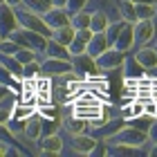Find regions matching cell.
Returning <instances> with one entry per match:
<instances>
[{
  "mask_svg": "<svg viewBox=\"0 0 157 157\" xmlns=\"http://www.w3.org/2000/svg\"><path fill=\"white\" fill-rule=\"evenodd\" d=\"M16 18H18V25L25 27V29H32V32H36V34H40V36H45V38L52 36V29L45 25V20H43L40 13L27 9V7H23V5H18L16 7Z\"/></svg>",
  "mask_w": 157,
  "mask_h": 157,
  "instance_id": "cell-1",
  "label": "cell"
},
{
  "mask_svg": "<svg viewBox=\"0 0 157 157\" xmlns=\"http://www.w3.org/2000/svg\"><path fill=\"white\" fill-rule=\"evenodd\" d=\"M105 144H130V146H146L148 144V135L144 130H137V128L128 126L124 124L119 128V130H115L112 135H108L105 137Z\"/></svg>",
  "mask_w": 157,
  "mask_h": 157,
  "instance_id": "cell-2",
  "label": "cell"
},
{
  "mask_svg": "<svg viewBox=\"0 0 157 157\" xmlns=\"http://www.w3.org/2000/svg\"><path fill=\"white\" fill-rule=\"evenodd\" d=\"M7 38L16 40L20 47H29V49H34L36 54H43V49H45V43H47L45 36H40V34L32 32V29H25V27H16V29H13Z\"/></svg>",
  "mask_w": 157,
  "mask_h": 157,
  "instance_id": "cell-3",
  "label": "cell"
},
{
  "mask_svg": "<svg viewBox=\"0 0 157 157\" xmlns=\"http://www.w3.org/2000/svg\"><path fill=\"white\" fill-rule=\"evenodd\" d=\"M155 38V20L146 18V20H135L132 23V43L135 47H144Z\"/></svg>",
  "mask_w": 157,
  "mask_h": 157,
  "instance_id": "cell-4",
  "label": "cell"
},
{
  "mask_svg": "<svg viewBox=\"0 0 157 157\" xmlns=\"http://www.w3.org/2000/svg\"><path fill=\"white\" fill-rule=\"evenodd\" d=\"M124 52H119L117 47H108L105 52H101L94 59V63H97V70L99 72H112V70H119L121 67V63H124Z\"/></svg>",
  "mask_w": 157,
  "mask_h": 157,
  "instance_id": "cell-5",
  "label": "cell"
},
{
  "mask_svg": "<svg viewBox=\"0 0 157 157\" xmlns=\"http://www.w3.org/2000/svg\"><path fill=\"white\" fill-rule=\"evenodd\" d=\"M72 72V63L70 59H45L40 61V74L43 76H61V74H67Z\"/></svg>",
  "mask_w": 157,
  "mask_h": 157,
  "instance_id": "cell-6",
  "label": "cell"
},
{
  "mask_svg": "<svg viewBox=\"0 0 157 157\" xmlns=\"http://www.w3.org/2000/svg\"><path fill=\"white\" fill-rule=\"evenodd\" d=\"M16 27H20L16 18V7H11L9 2H0V36L7 38Z\"/></svg>",
  "mask_w": 157,
  "mask_h": 157,
  "instance_id": "cell-7",
  "label": "cell"
},
{
  "mask_svg": "<svg viewBox=\"0 0 157 157\" xmlns=\"http://www.w3.org/2000/svg\"><path fill=\"white\" fill-rule=\"evenodd\" d=\"M40 16H43V20H45V25L54 32V29H59V27L70 25V16H72V13H70L65 7H52V9L43 11Z\"/></svg>",
  "mask_w": 157,
  "mask_h": 157,
  "instance_id": "cell-8",
  "label": "cell"
},
{
  "mask_svg": "<svg viewBox=\"0 0 157 157\" xmlns=\"http://www.w3.org/2000/svg\"><path fill=\"white\" fill-rule=\"evenodd\" d=\"M70 63H72V70L78 74V76H90V74H94V72H99L97 70V63H94V59H92L90 54H74V56H70Z\"/></svg>",
  "mask_w": 157,
  "mask_h": 157,
  "instance_id": "cell-9",
  "label": "cell"
},
{
  "mask_svg": "<svg viewBox=\"0 0 157 157\" xmlns=\"http://www.w3.org/2000/svg\"><path fill=\"white\" fill-rule=\"evenodd\" d=\"M36 144H38V153H43V155H59V153H63V137L59 132L40 135V139L36 141Z\"/></svg>",
  "mask_w": 157,
  "mask_h": 157,
  "instance_id": "cell-10",
  "label": "cell"
},
{
  "mask_svg": "<svg viewBox=\"0 0 157 157\" xmlns=\"http://www.w3.org/2000/svg\"><path fill=\"white\" fill-rule=\"evenodd\" d=\"M43 135V117L38 112H34L25 119V128H23V137L29 141V144H36Z\"/></svg>",
  "mask_w": 157,
  "mask_h": 157,
  "instance_id": "cell-11",
  "label": "cell"
},
{
  "mask_svg": "<svg viewBox=\"0 0 157 157\" xmlns=\"http://www.w3.org/2000/svg\"><path fill=\"white\" fill-rule=\"evenodd\" d=\"M97 137H92V135L88 132H76L72 135V141H70V146H72V151L78 153V155H90L92 153V148L97 146Z\"/></svg>",
  "mask_w": 157,
  "mask_h": 157,
  "instance_id": "cell-12",
  "label": "cell"
},
{
  "mask_svg": "<svg viewBox=\"0 0 157 157\" xmlns=\"http://www.w3.org/2000/svg\"><path fill=\"white\" fill-rule=\"evenodd\" d=\"M144 151V146H130V144H105V155L110 157H137Z\"/></svg>",
  "mask_w": 157,
  "mask_h": 157,
  "instance_id": "cell-13",
  "label": "cell"
},
{
  "mask_svg": "<svg viewBox=\"0 0 157 157\" xmlns=\"http://www.w3.org/2000/svg\"><path fill=\"white\" fill-rule=\"evenodd\" d=\"M108 47H110V43H108L105 32H92V36L88 40V47H85V54H90L92 59H97V56L101 52H105Z\"/></svg>",
  "mask_w": 157,
  "mask_h": 157,
  "instance_id": "cell-14",
  "label": "cell"
},
{
  "mask_svg": "<svg viewBox=\"0 0 157 157\" xmlns=\"http://www.w3.org/2000/svg\"><path fill=\"white\" fill-rule=\"evenodd\" d=\"M112 47H117L119 52H130V49L135 47V43H132V23H126L124 27H121V32L117 34V38L115 43H112Z\"/></svg>",
  "mask_w": 157,
  "mask_h": 157,
  "instance_id": "cell-15",
  "label": "cell"
},
{
  "mask_svg": "<svg viewBox=\"0 0 157 157\" xmlns=\"http://www.w3.org/2000/svg\"><path fill=\"white\" fill-rule=\"evenodd\" d=\"M92 36V32H90V27H85V29H76L74 32V38L72 43L67 45L70 49V56H74V54H83L85 52V47H88V40Z\"/></svg>",
  "mask_w": 157,
  "mask_h": 157,
  "instance_id": "cell-16",
  "label": "cell"
},
{
  "mask_svg": "<svg viewBox=\"0 0 157 157\" xmlns=\"http://www.w3.org/2000/svg\"><path fill=\"white\" fill-rule=\"evenodd\" d=\"M43 56H49V59H70V49L65 45H61L59 40L47 38L45 49H43Z\"/></svg>",
  "mask_w": 157,
  "mask_h": 157,
  "instance_id": "cell-17",
  "label": "cell"
},
{
  "mask_svg": "<svg viewBox=\"0 0 157 157\" xmlns=\"http://www.w3.org/2000/svg\"><path fill=\"white\" fill-rule=\"evenodd\" d=\"M110 23L108 9H94L90 11V32H103Z\"/></svg>",
  "mask_w": 157,
  "mask_h": 157,
  "instance_id": "cell-18",
  "label": "cell"
},
{
  "mask_svg": "<svg viewBox=\"0 0 157 157\" xmlns=\"http://www.w3.org/2000/svg\"><path fill=\"white\" fill-rule=\"evenodd\" d=\"M135 59L144 65V70H153V67L157 65V52H155L153 47H148V45L139 47L137 52H135Z\"/></svg>",
  "mask_w": 157,
  "mask_h": 157,
  "instance_id": "cell-19",
  "label": "cell"
},
{
  "mask_svg": "<svg viewBox=\"0 0 157 157\" xmlns=\"http://www.w3.org/2000/svg\"><path fill=\"white\" fill-rule=\"evenodd\" d=\"M121 67L126 70V76L128 78H141V76H146V72H144V65L135 59V56H124V63H121Z\"/></svg>",
  "mask_w": 157,
  "mask_h": 157,
  "instance_id": "cell-20",
  "label": "cell"
},
{
  "mask_svg": "<svg viewBox=\"0 0 157 157\" xmlns=\"http://www.w3.org/2000/svg\"><path fill=\"white\" fill-rule=\"evenodd\" d=\"M0 85H5V88H9V90L16 92V90L23 88V78H20V76H13L9 70L0 63Z\"/></svg>",
  "mask_w": 157,
  "mask_h": 157,
  "instance_id": "cell-21",
  "label": "cell"
},
{
  "mask_svg": "<svg viewBox=\"0 0 157 157\" xmlns=\"http://www.w3.org/2000/svg\"><path fill=\"white\" fill-rule=\"evenodd\" d=\"M61 126L65 128L67 132H72V135H76V132H88V121H85V119H81V117H76V115L67 117V119L63 121Z\"/></svg>",
  "mask_w": 157,
  "mask_h": 157,
  "instance_id": "cell-22",
  "label": "cell"
},
{
  "mask_svg": "<svg viewBox=\"0 0 157 157\" xmlns=\"http://www.w3.org/2000/svg\"><path fill=\"white\" fill-rule=\"evenodd\" d=\"M74 27L72 25H65V27H59V29H54L52 32V36H49V38H54V40H59L61 43V45H70V43H72V38H74Z\"/></svg>",
  "mask_w": 157,
  "mask_h": 157,
  "instance_id": "cell-23",
  "label": "cell"
},
{
  "mask_svg": "<svg viewBox=\"0 0 157 157\" xmlns=\"http://www.w3.org/2000/svg\"><path fill=\"white\" fill-rule=\"evenodd\" d=\"M117 11L126 23H135L137 20V16H135V2H130V0H117Z\"/></svg>",
  "mask_w": 157,
  "mask_h": 157,
  "instance_id": "cell-24",
  "label": "cell"
},
{
  "mask_svg": "<svg viewBox=\"0 0 157 157\" xmlns=\"http://www.w3.org/2000/svg\"><path fill=\"white\" fill-rule=\"evenodd\" d=\"M0 63H2V65L9 70L13 76H20V78H23V63H18L16 56H11V54H0Z\"/></svg>",
  "mask_w": 157,
  "mask_h": 157,
  "instance_id": "cell-25",
  "label": "cell"
},
{
  "mask_svg": "<svg viewBox=\"0 0 157 157\" xmlns=\"http://www.w3.org/2000/svg\"><path fill=\"white\" fill-rule=\"evenodd\" d=\"M70 25H72L74 29H85V27H90V11L88 9L74 11L72 16H70Z\"/></svg>",
  "mask_w": 157,
  "mask_h": 157,
  "instance_id": "cell-26",
  "label": "cell"
},
{
  "mask_svg": "<svg viewBox=\"0 0 157 157\" xmlns=\"http://www.w3.org/2000/svg\"><path fill=\"white\" fill-rule=\"evenodd\" d=\"M135 16H137V20L155 18L157 16V5H135Z\"/></svg>",
  "mask_w": 157,
  "mask_h": 157,
  "instance_id": "cell-27",
  "label": "cell"
},
{
  "mask_svg": "<svg viewBox=\"0 0 157 157\" xmlns=\"http://www.w3.org/2000/svg\"><path fill=\"white\" fill-rule=\"evenodd\" d=\"M38 74H40V61L38 59H34V61L23 65V78H36Z\"/></svg>",
  "mask_w": 157,
  "mask_h": 157,
  "instance_id": "cell-28",
  "label": "cell"
},
{
  "mask_svg": "<svg viewBox=\"0 0 157 157\" xmlns=\"http://www.w3.org/2000/svg\"><path fill=\"white\" fill-rule=\"evenodd\" d=\"M0 141L7 144V146H11V148H16V135L9 130L7 124H0Z\"/></svg>",
  "mask_w": 157,
  "mask_h": 157,
  "instance_id": "cell-29",
  "label": "cell"
},
{
  "mask_svg": "<svg viewBox=\"0 0 157 157\" xmlns=\"http://www.w3.org/2000/svg\"><path fill=\"white\" fill-rule=\"evenodd\" d=\"M88 2H90V0H67V2H65V9H67L70 13H74V11L85 9V7H88Z\"/></svg>",
  "mask_w": 157,
  "mask_h": 157,
  "instance_id": "cell-30",
  "label": "cell"
},
{
  "mask_svg": "<svg viewBox=\"0 0 157 157\" xmlns=\"http://www.w3.org/2000/svg\"><path fill=\"white\" fill-rule=\"evenodd\" d=\"M20 5L27 7V9H32V11H36V13H43V11H45L43 0H20Z\"/></svg>",
  "mask_w": 157,
  "mask_h": 157,
  "instance_id": "cell-31",
  "label": "cell"
},
{
  "mask_svg": "<svg viewBox=\"0 0 157 157\" xmlns=\"http://www.w3.org/2000/svg\"><path fill=\"white\" fill-rule=\"evenodd\" d=\"M23 155V151H20V148H11V146H7V144H2V141H0V157H5V155Z\"/></svg>",
  "mask_w": 157,
  "mask_h": 157,
  "instance_id": "cell-32",
  "label": "cell"
},
{
  "mask_svg": "<svg viewBox=\"0 0 157 157\" xmlns=\"http://www.w3.org/2000/svg\"><path fill=\"white\" fill-rule=\"evenodd\" d=\"M146 135H148V144H151V141H157V117H153V124L148 126Z\"/></svg>",
  "mask_w": 157,
  "mask_h": 157,
  "instance_id": "cell-33",
  "label": "cell"
},
{
  "mask_svg": "<svg viewBox=\"0 0 157 157\" xmlns=\"http://www.w3.org/2000/svg\"><path fill=\"white\" fill-rule=\"evenodd\" d=\"M9 117H11V108H2L0 105V124H7Z\"/></svg>",
  "mask_w": 157,
  "mask_h": 157,
  "instance_id": "cell-34",
  "label": "cell"
},
{
  "mask_svg": "<svg viewBox=\"0 0 157 157\" xmlns=\"http://www.w3.org/2000/svg\"><path fill=\"white\" fill-rule=\"evenodd\" d=\"M135 5H157V0H130Z\"/></svg>",
  "mask_w": 157,
  "mask_h": 157,
  "instance_id": "cell-35",
  "label": "cell"
},
{
  "mask_svg": "<svg viewBox=\"0 0 157 157\" xmlns=\"http://www.w3.org/2000/svg\"><path fill=\"white\" fill-rule=\"evenodd\" d=\"M151 148H148V155H153V157H157V141H151Z\"/></svg>",
  "mask_w": 157,
  "mask_h": 157,
  "instance_id": "cell-36",
  "label": "cell"
},
{
  "mask_svg": "<svg viewBox=\"0 0 157 157\" xmlns=\"http://www.w3.org/2000/svg\"><path fill=\"white\" fill-rule=\"evenodd\" d=\"M7 92H11L9 88H5V85H0V101H2V99L7 97Z\"/></svg>",
  "mask_w": 157,
  "mask_h": 157,
  "instance_id": "cell-37",
  "label": "cell"
},
{
  "mask_svg": "<svg viewBox=\"0 0 157 157\" xmlns=\"http://www.w3.org/2000/svg\"><path fill=\"white\" fill-rule=\"evenodd\" d=\"M153 49H155V52H157V40H155V45H153Z\"/></svg>",
  "mask_w": 157,
  "mask_h": 157,
  "instance_id": "cell-38",
  "label": "cell"
},
{
  "mask_svg": "<svg viewBox=\"0 0 157 157\" xmlns=\"http://www.w3.org/2000/svg\"><path fill=\"white\" fill-rule=\"evenodd\" d=\"M0 2H5V0H0Z\"/></svg>",
  "mask_w": 157,
  "mask_h": 157,
  "instance_id": "cell-39",
  "label": "cell"
},
{
  "mask_svg": "<svg viewBox=\"0 0 157 157\" xmlns=\"http://www.w3.org/2000/svg\"><path fill=\"white\" fill-rule=\"evenodd\" d=\"M0 40H2V36H0Z\"/></svg>",
  "mask_w": 157,
  "mask_h": 157,
  "instance_id": "cell-40",
  "label": "cell"
}]
</instances>
